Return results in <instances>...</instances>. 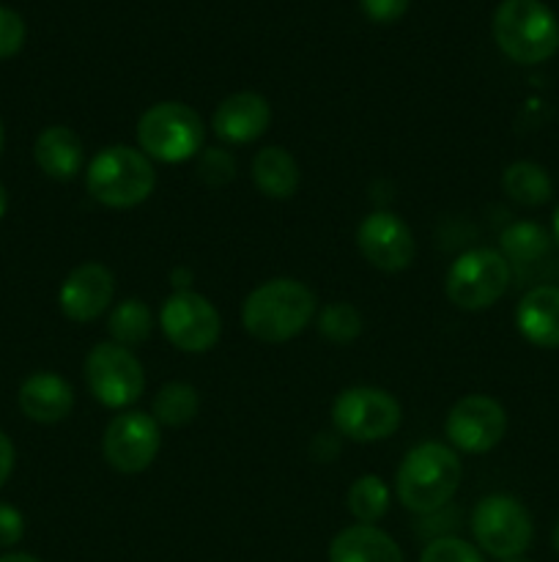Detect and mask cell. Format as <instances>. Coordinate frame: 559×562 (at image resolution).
<instances>
[{"instance_id":"obj_37","label":"cell","mask_w":559,"mask_h":562,"mask_svg":"<svg viewBox=\"0 0 559 562\" xmlns=\"http://www.w3.org/2000/svg\"><path fill=\"white\" fill-rule=\"evenodd\" d=\"M0 151H3V124H0Z\"/></svg>"},{"instance_id":"obj_36","label":"cell","mask_w":559,"mask_h":562,"mask_svg":"<svg viewBox=\"0 0 559 562\" xmlns=\"http://www.w3.org/2000/svg\"><path fill=\"white\" fill-rule=\"evenodd\" d=\"M551 541H554V549H557V554H559V525L554 527V536H551Z\"/></svg>"},{"instance_id":"obj_20","label":"cell","mask_w":559,"mask_h":562,"mask_svg":"<svg viewBox=\"0 0 559 562\" xmlns=\"http://www.w3.org/2000/svg\"><path fill=\"white\" fill-rule=\"evenodd\" d=\"M252 181L272 201H288L299 190L301 173L290 151L280 146H266L252 159Z\"/></svg>"},{"instance_id":"obj_7","label":"cell","mask_w":559,"mask_h":562,"mask_svg":"<svg viewBox=\"0 0 559 562\" xmlns=\"http://www.w3.org/2000/svg\"><path fill=\"white\" fill-rule=\"evenodd\" d=\"M507 285V258L491 247H477L455 258L444 280L447 300L460 311H486L499 296H504Z\"/></svg>"},{"instance_id":"obj_13","label":"cell","mask_w":559,"mask_h":562,"mask_svg":"<svg viewBox=\"0 0 559 562\" xmlns=\"http://www.w3.org/2000/svg\"><path fill=\"white\" fill-rule=\"evenodd\" d=\"M360 252L381 272H403L414 261V234L409 225L392 212L367 214L356 231Z\"/></svg>"},{"instance_id":"obj_6","label":"cell","mask_w":559,"mask_h":562,"mask_svg":"<svg viewBox=\"0 0 559 562\" xmlns=\"http://www.w3.org/2000/svg\"><path fill=\"white\" fill-rule=\"evenodd\" d=\"M477 547L497 560H515L529 549L535 525L524 503L510 494H488L471 514Z\"/></svg>"},{"instance_id":"obj_38","label":"cell","mask_w":559,"mask_h":562,"mask_svg":"<svg viewBox=\"0 0 559 562\" xmlns=\"http://www.w3.org/2000/svg\"><path fill=\"white\" fill-rule=\"evenodd\" d=\"M504 562H532V560H524V558H515V560H504Z\"/></svg>"},{"instance_id":"obj_9","label":"cell","mask_w":559,"mask_h":562,"mask_svg":"<svg viewBox=\"0 0 559 562\" xmlns=\"http://www.w3.org/2000/svg\"><path fill=\"white\" fill-rule=\"evenodd\" d=\"M85 382L99 404L126 409L146 390V371L126 346L99 344L85 357Z\"/></svg>"},{"instance_id":"obj_32","label":"cell","mask_w":559,"mask_h":562,"mask_svg":"<svg viewBox=\"0 0 559 562\" xmlns=\"http://www.w3.org/2000/svg\"><path fill=\"white\" fill-rule=\"evenodd\" d=\"M11 470H14V445L0 431V488L11 477Z\"/></svg>"},{"instance_id":"obj_17","label":"cell","mask_w":559,"mask_h":562,"mask_svg":"<svg viewBox=\"0 0 559 562\" xmlns=\"http://www.w3.org/2000/svg\"><path fill=\"white\" fill-rule=\"evenodd\" d=\"M515 327L537 349H559V285H537L521 296Z\"/></svg>"},{"instance_id":"obj_8","label":"cell","mask_w":559,"mask_h":562,"mask_svg":"<svg viewBox=\"0 0 559 562\" xmlns=\"http://www.w3.org/2000/svg\"><path fill=\"white\" fill-rule=\"evenodd\" d=\"M400 404L381 387H349L334 398L332 423L351 442H381L400 426Z\"/></svg>"},{"instance_id":"obj_27","label":"cell","mask_w":559,"mask_h":562,"mask_svg":"<svg viewBox=\"0 0 559 562\" xmlns=\"http://www.w3.org/2000/svg\"><path fill=\"white\" fill-rule=\"evenodd\" d=\"M197 176L208 187L230 184L236 176L233 154L225 151V148H206V151H201V157H197Z\"/></svg>"},{"instance_id":"obj_14","label":"cell","mask_w":559,"mask_h":562,"mask_svg":"<svg viewBox=\"0 0 559 562\" xmlns=\"http://www.w3.org/2000/svg\"><path fill=\"white\" fill-rule=\"evenodd\" d=\"M115 296V278L104 263L88 261L71 269L58 291V305L71 322H96L104 316Z\"/></svg>"},{"instance_id":"obj_5","label":"cell","mask_w":559,"mask_h":562,"mask_svg":"<svg viewBox=\"0 0 559 562\" xmlns=\"http://www.w3.org/2000/svg\"><path fill=\"white\" fill-rule=\"evenodd\" d=\"M137 140L148 159L179 165L201 154L206 130L190 104L157 102L137 121Z\"/></svg>"},{"instance_id":"obj_23","label":"cell","mask_w":559,"mask_h":562,"mask_svg":"<svg viewBox=\"0 0 559 562\" xmlns=\"http://www.w3.org/2000/svg\"><path fill=\"white\" fill-rule=\"evenodd\" d=\"M107 329L110 335H113L115 344L126 346V349H129V346L146 344V340L151 338L153 329L151 311H148L146 302L137 300V296L118 302V305L113 307V313H110Z\"/></svg>"},{"instance_id":"obj_15","label":"cell","mask_w":559,"mask_h":562,"mask_svg":"<svg viewBox=\"0 0 559 562\" xmlns=\"http://www.w3.org/2000/svg\"><path fill=\"white\" fill-rule=\"evenodd\" d=\"M272 124V108L266 99L255 91L230 93L214 110V135L228 146H247L263 137V132Z\"/></svg>"},{"instance_id":"obj_26","label":"cell","mask_w":559,"mask_h":562,"mask_svg":"<svg viewBox=\"0 0 559 562\" xmlns=\"http://www.w3.org/2000/svg\"><path fill=\"white\" fill-rule=\"evenodd\" d=\"M318 333L329 340V344H354L362 335V316L354 305L349 302H329L318 316Z\"/></svg>"},{"instance_id":"obj_4","label":"cell","mask_w":559,"mask_h":562,"mask_svg":"<svg viewBox=\"0 0 559 562\" xmlns=\"http://www.w3.org/2000/svg\"><path fill=\"white\" fill-rule=\"evenodd\" d=\"M157 184L151 159L132 146H107L91 159L85 187L91 198L110 209L140 206Z\"/></svg>"},{"instance_id":"obj_22","label":"cell","mask_w":559,"mask_h":562,"mask_svg":"<svg viewBox=\"0 0 559 562\" xmlns=\"http://www.w3.org/2000/svg\"><path fill=\"white\" fill-rule=\"evenodd\" d=\"M201 409V398H197V390L186 382H170L153 395L151 417L159 426L181 428L186 423H192Z\"/></svg>"},{"instance_id":"obj_16","label":"cell","mask_w":559,"mask_h":562,"mask_svg":"<svg viewBox=\"0 0 559 562\" xmlns=\"http://www.w3.org/2000/svg\"><path fill=\"white\" fill-rule=\"evenodd\" d=\"M16 401H20V409L27 420L49 426V423H60L71 415L75 390L58 373L38 371L22 382Z\"/></svg>"},{"instance_id":"obj_29","label":"cell","mask_w":559,"mask_h":562,"mask_svg":"<svg viewBox=\"0 0 559 562\" xmlns=\"http://www.w3.org/2000/svg\"><path fill=\"white\" fill-rule=\"evenodd\" d=\"M25 22L14 9L0 5V60L14 58L25 44Z\"/></svg>"},{"instance_id":"obj_25","label":"cell","mask_w":559,"mask_h":562,"mask_svg":"<svg viewBox=\"0 0 559 562\" xmlns=\"http://www.w3.org/2000/svg\"><path fill=\"white\" fill-rule=\"evenodd\" d=\"M345 503L360 525H376L389 510V488L378 475H362L349 486Z\"/></svg>"},{"instance_id":"obj_21","label":"cell","mask_w":559,"mask_h":562,"mask_svg":"<svg viewBox=\"0 0 559 562\" xmlns=\"http://www.w3.org/2000/svg\"><path fill=\"white\" fill-rule=\"evenodd\" d=\"M502 187L521 206H543L554 195V181L548 170L537 162H526V159L513 162L504 170Z\"/></svg>"},{"instance_id":"obj_12","label":"cell","mask_w":559,"mask_h":562,"mask_svg":"<svg viewBox=\"0 0 559 562\" xmlns=\"http://www.w3.org/2000/svg\"><path fill=\"white\" fill-rule=\"evenodd\" d=\"M444 431L453 448L475 456L488 453L504 439L507 415L504 406L488 395H466L449 409Z\"/></svg>"},{"instance_id":"obj_30","label":"cell","mask_w":559,"mask_h":562,"mask_svg":"<svg viewBox=\"0 0 559 562\" xmlns=\"http://www.w3.org/2000/svg\"><path fill=\"white\" fill-rule=\"evenodd\" d=\"M411 0H360L362 14L370 22L378 25H389V22H398L400 16L409 11Z\"/></svg>"},{"instance_id":"obj_33","label":"cell","mask_w":559,"mask_h":562,"mask_svg":"<svg viewBox=\"0 0 559 562\" xmlns=\"http://www.w3.org/2000/svg\"><path fill=\"white\" fill-rule=\"evenodd\" d=\"M0 562H42V560L31 558V554H22V552H16V554H3V558H0Z\"/></svg>"},{"instance_id":"obj_19","label":"cell","mask_w":559,"mask_h":562,"mask_svg":"<svg viewBox=\"0 0 559 562\" xmlns=\"http://www.w3.org/2000/svg\"><path fill=\"white\" fill-rule=\"evenodd\" d=\"M33 157L42 173H47L55 181H71L82 168L85 148H82L80 135L69 126H47L36 137Z\"/></svg>"},{"instance_id":"obj_18","label":"cell","mask_w":559,"mask_h":562,"mask_svg":"<svg viewBox=\"0 0 559 562\" xmlns=\"http://www.w3.org/2000/svg\"><path fill=\"white\" fill-rule=\"evenodd\" d=\"M329 562H403V552L376 525H351L329 543Z\"/></svg>"},{"instance_id":"obj_34","label":"cell","mask_w":559,"mask_h":562,"mask_svg":"<svg viewBox=\"0 0 559 562\" xmlns=\"http://www.w3.org/2000/svg\"><path fill=\"white\" fill-rule=\"evenodd\" d=\"M5 209H9V192H5V187L0 184V217L5 214Z\"/></svg>"},{"instance_id":"obj_3","label":"cell","mask_w":559,"mask_h":562,"mask_svg":"<svg viewBox=\"0 0 559 562\" xmlns=\"http://www.w3.org/2000/svg\"><path fill=\"white\" fill-rule=\"evenodd\" d=\"M491 31L497 47L521 66L543 64L559 49V22L543 0H502Z\"/></svg>"},{"instance_id":"obj_2","label":"cell","mask_w":559,"mask_h":562,"mask_svg":"<svg viewBox=\"0 0 559 562\" xmlns=\"http://www.w3.org/2000/svg\"><path fill=\"white\" fill-rule=\"evenodd\" d=\"M460 486V459L442 442H422L409 450L395 477L398 499L420 516L442 510Z\"/></svg>"},{"instance_id":"obj_1","label":"cell","mask_w":559,"mask_h":562,"mask_svg":"<svg viewBox=\"0 0 559 562\" xmlns=\"http://www.w3.org/2000/svg\"><path fill=\"white\" fill-rule=\"evenodd\" d=\"M316 305V294L301 280L274 278L250 291L241 305V324L261 344H285L312 322Z\"/></svg>"},{"instance_id":"obj_11","label":"cell","mask_w":559,"mask_h":562,"mask_svg":"<svg viewBox=\"0 0 559 562\" xmlns=\"http://www.w3.org/2000/svg\"><path fill=\"white\" fill-rule=\"evenodd\" d=\"M162 448L159 423L146 412H121L107 423L102 437V453L113 470L137 475L148 470Z\"/></svg>"},{"instance_id":"obj_10","label":"cell","mask_w":559,"mask_h":562,"mask_svg":"<svg viewBox=\"0 0 559 562\" xmlns=\"http://www.w3.org/2000/svg\"><path fill=\"white\" fill-rule=\"evenodd\" d=\"M159 327L179 351L203 355L219 340L223 318L217 307L197 291H175L162 302Z\"/></svg>"},{"instance_id":"obj_28","label":"cell","mask_w":559,"mask_h":562,"mask_svg":"<svg viewBox=\"0 0 559 562\" xmlns=\"http://www.w3.org/2000/svg\"><path fill=\"white\" fill-rule=\"evenodd\" d=\"M420 562H486L482 554L477 552V547L460 541L455 536H442L433 538L425 549H422Z\"/></svg>"},{"instance_id":"obj_24","label":"cell","mask_w":559,"mask_h":562,"mask_svg":"<svg viewBox=\"0 0 559 562\" xmlns=\"http://www.w3.org/2000/svg\"><path fill=\"white\" fill-rule=\"evenodd\" d=\"M499 245L507 263H537L551 250V236L537 223H513L502 231Z\"/></svg>"},{"instance_id":"obj_35","label":"cell","mask_w":559,"mask_h":562,"mask_svg":"<svg viewBox=\"0 0 559 562\" xmlns=\"http://www.w3.org/2000/svg\"><path fill=\"white\" fill-rule=\"evenodd\" d=\"M554 239H557V245H559V206H557V212H554Z\"/></svg>"},{"instance_id":"obj_31","label":"cell","mask_w":559,"mask_h":562,"mask_svg":"<svg viewBox=\"0 0 559 562\" xmlns=\"http://www.w3.org/2000/svg\"><path fill=\"white\" fill-rule=\"evenodd\" d=\"M25 536V516L14 505L0 503V549L16 547Z\"/></svg>"}]
</instances>
